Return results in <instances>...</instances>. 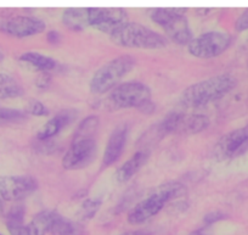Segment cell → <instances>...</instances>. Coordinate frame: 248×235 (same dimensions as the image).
<instances>
[{"label":"cell","mask_w":248,"mask_h":235,"mask_svg":"<svg viewBox=\"0 0 248 235\" xmlns=\"http://www.w3.org/2000/svg\"><path fill=\"white\" fill-rule=\"evenodd\" d=\"M186 195V186L176 181L166 182L152 189L151 193L138 202L128 213V222L130 224H140L163 210L168 202Z\"/></svg>","instance_id":"cell-1"},{"label":"cell","mask_w":248,"mask_h":235,"mask_svg":"<svg viewBox=\"0 0 248 235\" xmlns=\"http://www.w3.org/2000/svg\"><path fill=\"white\" fill-rule=\"evenodd\" d=\"M236 78L229 73L218 74L189 85L180 95V102L186 107L206 106L225 97L235 88Z\"/></svg>","instance_id":"cell-2"},{"label":"cell","mask_w":248,"mask_h":235,"mask_svg":"<svg viewBox=\"0 0 248 235\" xmlns=\"http://www.w3.org/2000/svg\"><path fill=\"white\" fill-rule=\"evenodd\" d=\"M107 101L116 109L135 107L147 115L156 110V105L151 100V90L141 82H125L116 85L109 93Z\"/></svg>","instance_id":"cell-3"},{"label":"cell","mask_w":248,"mask_h":235,"mask_svg":"<svg viewBox=\"0 0 248 235\" xmlns=\"http://www.w3.org/2000/svg\"><path fill=\"white\" fill-rule=\"evenodd\" d=\"M112 42L119 47L139 48V49H161L167 45L166 37L147 26L138 22H129L109 35Z\"/></svg>","instance_id":"cell-4"},{"label":"cell","mask_w":248,"mask_h":235,"mask_svg":"<svg viewBox=\"0 0 248 235\" xmlns=\"http://www.w3.org/2000/svg\"><path fill=\"white\" fill-rule=\"evenodd\" d=\"M186 11V8H156L150 11V17L163 28L169 39L176 44L187 45L194 37Z\"/></svg>","instance_id":"cell-5"},{"label":"cell","mask_w":248,"mask_h":235,"mask_svg":"<svg viewBox=\"0 0 248 235\" xmlns=\"http://www.w3.org/2000/svg\"><path fill=\"white\" fill-rule=\"evenodd\" d=\"M134 66L135 59L132 55H119L109 60L93 74L89 83L90 90L94 94H105L113 89L117 83L127 76Z\"/></svg>","instance_id":"cell-6"},{"label":"cell","mask_w":248,"mask_h":235,"mask_svg":"<svg viewBox=\"0 0 248 235\" xmlns=\"http://www.w3.org/2000/svg\"><path fill=\"white\" fill-rule=\"evenodd\" d=\"M208 126L209 118L206 115L186 114L181 111L169 112L163 121L158 123V128L163 135L170 133L191 135L204 131Z\"/></svg>","instance_id":"cell-7"},{"label":"cell","mask_w":248,"mask_h":235,"mask_svg":"<svg viewBox=\"0 0 248 235\" xmlns=\"http://www.w3.org/2000/svg\"><path fill=\"white\" fill-rule=\"evenodd\" d=\"M232 38L224 31H212L192 38L187 44V51L199 59H212L223 54L230 47Z\"/></svg>","instance_id":"cell-8"},{"label":"cell","mask_w":248,"mask_h":235,"mask_svg":"<svg viewBox=\"0 0 248 235\" xmlns=\"http://www.w3.org/2000/svg\"><path fill=\"white\" fill-rule=\"evenodd\" d=\"M248 150V124L224 134L213 149L217 161L232 160Z\"/></svg>","instance_id":"cell-9"},{"label":"cell","mask_w":248,"mask_h":235,"mask_svg":"<svg viewBox=\"0 0 248 235\" xmlns=\"http://www.w3.org/2000/svg\"><path fill=\"white\" fill-rule=\"evenodd\" d=\"M128 22L127 11L122 8H88V25L109 35Z\"/></svg>","instance_id":"cell-10"},{"label":"cell","mask_w":248,"mask_h":235,"mask_svg":"<svg viewBox=\"0 0 248 235\" xmlns=\"http://www.w3.org/2000/svg\"><path fill=\"white\" fill-rule=\"evenodd\" d=\"M38 182L30 176H0V199L20 201L34 193Z\"/></svg>","instance_id":"cell-11"},{"label":"cell","mask_w":248,"mask_h":235,"mask_svg":"<svg viewBox=\"0 0 248 235\" xmlns=\"http://www.w3.org/2000/svg\"><path fill=\"white\" fill-rule=\"evenodd\" d=\"M96 150L97 144L94 139L72 141L62 159V166L65 169L84 168L94 160Z\"/></svg>","instance_id":"cell-12"},{"label":"cell","mask_w":248,"mask_h":235,"mask_svg":"<svg viewBox=\"0 0 248 235\" xmlns=\"http://www.w3.org/2000/svg\"><path fill=\"white\" fill-rule=\"evenodd\" d=\"M45 30L44 21L33 16H13L0 22V32L17 38L39 34Z\"/></svg>","instance_id":"cell-13"},{"label":"cell","mask_w":248,"mask_h":235,"mask_svg":"<svg viewBox=\"0 0 248 235\" xmlns=\"http://www.w3.org/2000/svg\"><path fill=\"white\" fill-rule=\"evenodd\" d=\"M127 136L128 126L125 123L118 124L112 131L108 141H107L106 149H105L104 157H102V166H111V165H113L121 157L124 146H125V143H127Z\"/></svg>","instance_id":"cell-14"},{"label":"cell","mask_w":248,"mask_h":235,"mask_svg":"<svg viewBox=\"0 0 248 235\" xmlns=\"http://www.w3.org/2000/svg\"><path fill=\"white\" fill-rule=\"evenodd\" d=\"M77 116V112L75 110H65L57 114L56 116L50 118L44 126L38 132V140H49L52 136L57 135L62 129L71 123Z\"/></svg>","instance_id":"cell-15"},{"label":"cell","mask_w":248,"mask_h":235,"mask_svg":"<svg viewBox=\"0 0 248 235\" xmlns=\"http://www.w3.org/2000/svg\"><path fill=\"white\" fill-rule=\"evenodd\" d=\"M149 156L150 153L147 150H140L138 152H135L128 161L124 162L116 171V176L114 177H116L117 182H119V183H125V182L129 181L146 164V161L149 160Z\"/></svg>","instance_id":"cell-16"},{"label":"cell","mask_w":248,"mask_h":235,"mask_svg":"<svg viewBox=\"0 0 248 235\" xmlns=\"http://www.w3.org/2000/svg\"><path fill=\"white\" fill-rule=\"evenodd\" d=\"M56 211L44 210L42 212L37 213L32 218L27 225L28 235H46V233H50L51 225L56 218Z\"/></svg>","instance_id":"cell-17"},{"label":"cell","mask_w":248,"mask_h":235,"mask_svg":"<svg viewBox=\"0 0 248 235\" xmlns=\"http://www.w3.org/2000/svg\"><path fill=\"white\" fill-rule=\"evenodd\" d=\"M62 22L72 31H83L88 25V8H68L62 13Z\"/></svg>","instance_id":"cell-18"},{"label":"cell","mask_w":248,"mask_h":235,"mask_svg":"<svg viewBox=\"0 0 248 235\" xmlns=\"http://www.w3.org/2000/svg\"><path fill=\"white\" fill-rule=\"evenodd\" d=\"M18 60L21 64L40 72H49L56 67V61L52 57L45 56V55L34 51L25 52L21 55Z\"/></svg>","instance_id":"cell-19"},{"label":"cell","mask_w":248,"mask_h":235,"mask_svg":"<svg viewBox=\"0 0 248 235\" xmlns=\"http://www.w3.org/2000/svg\"><path fill=\"white\" fill-rule=\"evenodd\" d=\"M51 235H87V230L80 225L79 223L73 222V220L67 219L62 217L60 213H57L54 223L50 229Z\"/></svg>","instance_id":"cell-20"},{"label":"cell","mask_w":248,"mask_h":235,"mask_svg":"<svg viewBox=\"0 0 248 235\" xmlns=\"http://www.w3.org/2000/svg\"><path fill=\"white\" fill-rule=\"evenodd\" d=\"M23 218H25L23 206L17 205L10 208L5 217L6 228L10 235H28L27 225L23 223Z\"/></svg>","instance_id":"cell-21"},{"label":"cell","mask_w":248,"mask_h":235,"mask_svg":"<svg viewBox=\"0 0 248 235\" xmlns=\"http://www.w3.org/2000/svg\"><path fill=\"white\" fill-rule=\"evenodd\" d=\"M100 119L97 116H88L83 119L76 128L72 141L85 140V139H94V134L99 128Z\"/></svg>","instance_id":"cell-22"},{"label":"cell","mask_w":248,"mask_h":235,"mask_svg":"<svg viewBox=\"0 0 248 235\" xmlns=\"http://www.w3.org/2000/svg\"><path fill=\"white\" fill-rule=\"evenodd\" d=\"M20 83L8 73H0V99H11L22 95Z\"/></svg>","instance_id":"cell-23"},{"label":"cell","mask_w":248,"mask_h":235,"mask_svg":"<svg viewBox=\"0 0 248 235\" xmlns=\"http://www.w3.org/2000/svg\"><path fill=\"white\" fill-rule=\"evenodd\" d=\"M100 207H101V200H99V199H88L82 203V206L78 210V219L82 220V222L92 219L96 215L97 211L100 210Z\"/></svg>","instance_id":"cell-24"},{"label":"cell","mask_w":248,"mask_h":235,"mask_svg":"<svg viewBox=\"0 0 248 235\" xmlns=\"http://www.w3.org/2000/svg\"><path fill=\"white\" fill-rule=\"evenodd\" d=\"M25 118L26 114L23 111L16 109H9V107H0V124L20 122Z\"/></svg>","instance_id":"cell-25"},{"label":"cell","mask_w":248,"mask_h":235,"mask_svg":"<svg viewBox=\"0 0 248 235\" xmlns=\"http://www.w3.org/2000/svg\"><path fill=\"white\" fill-rule=\"evenodd\" d=\"M27 112L33 116H46L49 114V110L44 104L34 100V101H31L27 106Z\"/></svg>","instance_id":"cell-26"},{"label":"cell","mask_w":248,"mask_h":235,"mask_svg":"<svg viewBox=\"0 0 248 235\" xmlns=\"http://www.w3.org/2000/svg\"><path fill=\"white\" fill-rule=\"evenodd\" d=\"M235 30L238 31V32L248 31V9H246L237 17L235 22Z\"/></svg>","instance_id":"cell-27"},{"label":"cell","mask_w":248,"mask_h":235,"mask_svg":"<svg viewBox=\"0 0 248 235\" xmlns=\"http://www.w3.org/2000/svg\"><path fill=\"white\" fill-rule=\"evenodd\" d=\"M50 82H51V76L49 74V72H40L37 81H35V84H37L40 89H44V88L49 87Z\"/></svg>","instance_id":"cell-28"},{"label":"cell","mask_w":248,"mask_h":235,"mask_svg":"<svg viewBox=\"0 0 248 235\" xmlns=\"http://www.w3.org/2000/svg\"><path fill=\"white\" fill-rule=\"evenodd\" d=\"M225 218V216L223 215L221 212H211V213H207L206 216H204V225H207V227H209V225L214 224L216 222H218V220L220 219H224Z\"/></svg>","instance_id":"cell-29"},{"label":"cell","mask_w":248,"mask_h":235,"mask_svg":"<svg viewBox=\"0 0 248 235\" xmlns=\"http://www.w3.org/2000/svg\"><path fill=\"white\" fill-rule=\"evenodd\" d=\"M46 38L49 40V43H51V44H57L60 42V39H61V35L56 31H49L46 34Z\"/></svg>","instance_id":"cell-30"},{"label":"cell","mask_w":248,"mask_h":235,"mask_svg":"<svg viewBox=\"0 0 248 235\" xmlns=\"http://www.w3.org/2000/svg\"><path fill=\"white\" fill-rule=\"evenodd\" d=\"M189 235H212V232L211 229H209V227L204 225V227L200 228V229H196L194 230V232H191Z\"/></svg>","instance_id":"cell-31"},{"label":"cell","mask_w":248,"mask_h":235,"mask_svg":"<svg viewBox=\"0 0 248 235\" xmlns=\"http://www.w3.org/2000/svg\"><path fill=\"white\" fill-rule=\"evenodd\" d=\"M121 235H145L142 232H128V233H124V234H121Z\"/></svg>","instance_id":"cell-32"},{"label":"cell","mask_w":248,"mask_h":235,"mask_svg":"<svg viewBox=\"0 0 248 235\" xmlns=\"http://www.w3.org/2000/svg\"><path fill=\"white\" fill-rule=\"evenodd\" d=\"M3 207H4V201L0 199V213H1V211H3Z\"/></svg>","instance_id":"cell-33"},{"label":"cell","mask_w":248,"mask_h":235,"mask_svg":"<svg viewBox=\"0 0 248 235\" xmlns=\"http://www.w3.org/2000/svg\"><path fill=\"white\" fill-rule=\"evenodd\" d=\"M3 59V54H1V51H0V60Z\"/></svg>","instance_id":"cell-34"},{"label":"cell","mask_w":248,"mask_h":235,"mask_svg":"<svg viewBox=\"0 0 248 235\" xmlns=\"http://www.w3.org/2000/svg\"><path fill=\"white\" fill-rule=\"evenodd\" d=\"M0 235H3V234H0Z\"/></svg>","instance_id":"cell-35"}]
</instances>
